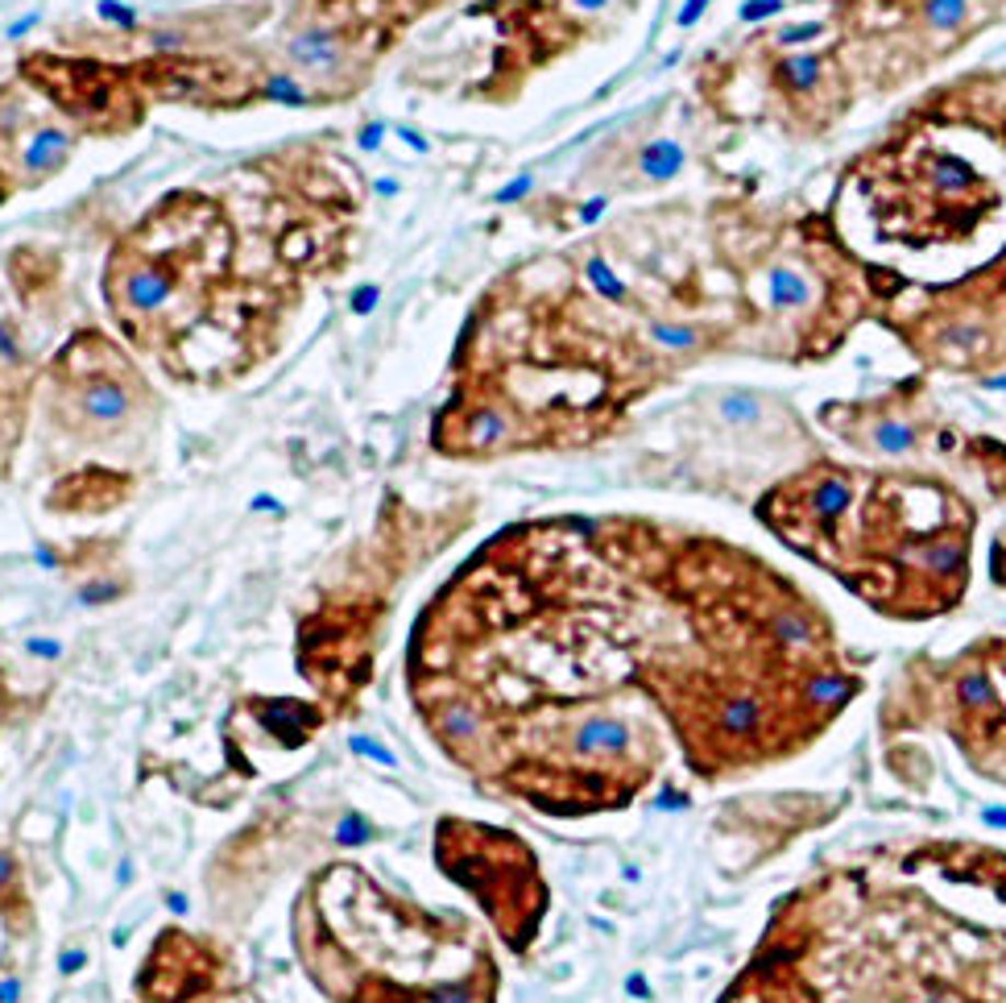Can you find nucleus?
<instances>
[{"label":"nucleus","mask_w":1006,"mask_h":1003,"mask_svg":"<svg viewBox=\"0 0 1006 1003\" xmlns=\"http://www.w3.org/2000/svg\"><path fill=\"white\" fill-rule=\"evenodd\" d=\"M55 419L83 440L116 436L141 415L149 386L141 369L125 357L100 328H83L62 344L46 369Z\"/></svg>","instance_id":"nucleus-10"},{"label":"nucleus","mask_w":1006,"mask_h":1003,"mask_svg":"<svg viewBox=\"0 0 1006 1003\" xmlns=\"http://www.w3.org/2000/svg\"><path fill=\"white\" fill-rule=\"evenodd\" d=\"M1003 9L1006 0H837V42L854 79L891 92L969 46Z\"/></svg>","instance_id":"nucleus-6"},{"label":"nucleus","mask_w":1006,"mask_h":1003,"mask_svg":"<svg viewBox=\"0 0 1006 1003\" xmlns=\"http://www.w3.org/2000/svg\"><path fill=\"white\" fill-rule=\"evenodd\" d=\"M952 92L965 95V100H978V109H973V104H957V100H949V95H940L945 113L961 116V121H990V125H982V129L998 133V141H1003V150H1006V76L965 79V83H957Z\"/></svg>","instance_id":"nucleus-14"},{"label":"nucleus","mask_w":1006,"mask_h":1003,"mask_svg":"<svg viewBox=\"0 0 1006 1003\" xmlns=\"http://www.w3.org/2000/svg\"><path fill=\"white\" fill-rule=\"evenodd\" d=\"M21 1000V979L18 974H4L0 979V1003H18Z\"/></svg>","instance_id":"nucleus-16"},{"label":"nucleus","mask_w":1006,"mask_h":1003,"mask_svg":"<svg viewBox=\"0 0 1006 1003\" xmlns=\"http://www.w3.org/2000/svg\"><path fill=\"white\" fill-rule=\"evenodd\" d=\"M882 320L915 357L945 374H994L1006 365V253L952 286H931L919 299H894Z\"/></svg>","instance_id":"nucleus-8"},{"label":"nucleus","mask_w":1006,"mask_h":1003,"mask_svg":"<svg viewBox=\"0 0 1006 1003\" xmlns=\"http://www.w3.org/2000/svg\"><path fill=\"white\" fill-rule=\"evenodd\" d=\"M754 514L891 623H931L965 602L978 506L949 477L816 456L775 481Z\"/></svg>","instance_id":"nucleus-3"},{"label":"nucleus","mask_w":1006,"mask_h":1003,"mask_svg":"<svg viewBox=\"0 0 1006 1003\" xmlns=\"http://www.w3.org/2000/svg\"><path fill=\"white\" fill-rule=\"evenodd\" d=\"M427 614L510 647V676L542 688L498 772L539 813L580 721L663 718L684 767L717 784L808 755L870 684V660L796 577L721 535L630 514L502 531Z\"/></svg>","instance_id":"nucleus-1"},{"label":"nucleus","mask_w":1006,"mask_h":1003,"mask_svg":"<svg viewBox=\"0 0 1006 1003\" xmlns=\"http://www.w3.org/2000/svg\"><path fill=\"white\" fill-rule=\"evenodd\" d=\"M775 46L763 58V92L770 95L775 113L787 129L796 133H824L837 125L849 109V88H854V67L833 38L824 50H787L766 34Z\"/></svg>","instance_id":"nucleus-13"},{"label":"nucleus","mask_w":1006,"mask_h":1003,"mask_svg":"<svg viewBox=\"0 0 1006 1003\" xmlns=\"http://www.w3.org/2000/svg\"><path fill=\"white\" fill-rule=\"evenodd\" d=\"M75 966H83V954H75V949H71V954L62 958V970H75Z\"/></svg>","instance_id":"nucleus-18"},{"label":"nucleus","mask_w":1006,"mask_h":1003,"mask_svg":"<svg viewBox=\"0 0 1006 1003\" xmlns=\"http://www.w3.org/2000/svg\"><path fill=\"white\" fill-rule=\"evenodd\" d=\"M439 867H447L451 875L493 871L468 879V888L514 946H530L542 912H547V884H542L535 854L522 846V837L489 830V825L444 821L439 825Z\"/></svg>","instance_id":"nucleus-11"},{"label":"nucleus","mask_w":1006,"mask_h":1003,"mask_svg":"<svg viewBox=\"0 0 1006 1003\" xmlns=\"http://www.w3.org/2000/svg\"><path fill=\"white\" fill-rule=\"evenodd\" d=\"M820 423L845 448L870 456V460L907 465V460H919L936 448H945V453L957 448V432L949 428V419L940 415V407L931 402L924 378H907L870 398L828 402V407H820Z\"/></svg>","instance_id":"nucleus-12"},{"label":"nucleus","mask_w":1006,"mask_h":1003,"mask_svg":"<svg viewBox=\"0 0 1006 1003\" xmlns=\"http://www.w3.org/2000/svg\"><path fill=\"white\" fill-rule=\"evenodd\" d=\"M286 187L290 183L278 187L274 216L249 237L232 204L199 187L170 191L121 232L104 270V304L121 337L186 381H195V361H232L249 369V361L265 357L298 304V278L265 265H237L232 258L278 228Z\"/></svg>","instance_id":"nucleus-4"},{"label":"nucleus","mask_w":1006,"mask_h":1003,"mask_svg":"<svg viewBox=\"0 0 1006 1003\" xmlns=\"http://www.w3.org/2000/svg\"><path fill=\"white\" fill-rule=\"evenodd\" d=\"M684 171V146L675 137H651L642 141L638 150V174L651 179V183H667L675 174Z\"/></svg>","instance_id":"nucleus-15"},{"label":"nucleus","mask_w":1006,"mask_h":1003,"mask_svg":"<svg viewBox=\"0 0 1006 1003\" xmlns=\"http://www.w3.org/2000/svg\"><path fill=\"white\" fill-rule=\"evenodd\" d=\"M721 1003H1006V851L912 837L820 867Z\"/></svg>","instance_id":"nucleus-2"},{"label":"nucleus","mask_w":1006,"mask_h":1003,"mask_svg":"<svg viewBox=\"0 0 1006 1003\" xmlns=\"http://www.w3.org/2000/svg\"><path fill=\"white\" fill-rule=\"evenodd\" d=\"M13 871H18V863H13V854L0 851V891L13 884Z\"/></svg>","instance_id":"nucleus-17"},{"label":"nucleus","mask_w":1006,"mask_h":1003,"mask_svg":"<svg viewBox=\"0 0 1006 1003\" xmlns=\"http://www.w3.org/2000/svg\"><path fill=\"white\" fill-rule=\"evenodd\" d=\"M633 0H481L472 18H498V50L481 92L510 100L539 67L614 30Z\"/></svg>","instance_id":"nucleus-9"},{"label":"nucleus","mask_w":1006,"mask_h":1003,"mask_svg":"<svg viewBox=\"0 0 1006 1003\" xmlns=\"http://www.w3.org/2000/svg\"><path fill=\"white\" fill-rule=\"evenodd\" d=\"M878 734L887 746L940 734L973 776L1006 788V635L903 663L878 705Z\"/></svg>","instance_id":"nucleus-5"},{"label":"nucleus","mask_w":1006,"mask_h":1003,"mask_svg":"<svg viewBox=\"0 0 1006 1003\" xmlns=\"http://www.w3.org/2000/svg\"><path fill=\"white\" fill-rule=\"evenodd\" d=\"M866 158L878 171V187L870 183V212H878L887 237L907 246L965 241L998 208L994 183L961 153L915 146Z\"/></svg>","instance_id":"nucleus-7"}]
</instances>
